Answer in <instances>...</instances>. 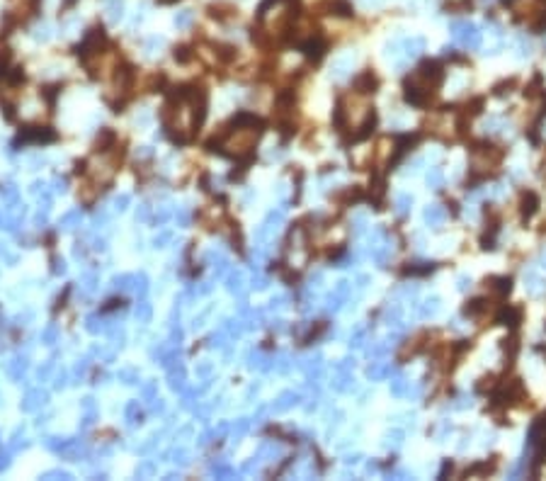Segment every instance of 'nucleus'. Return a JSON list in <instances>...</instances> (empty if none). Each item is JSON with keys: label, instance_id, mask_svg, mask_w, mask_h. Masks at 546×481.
<instances>
[{"label": "nucleus", "instance_id": "f03ea898", "mask_svg": "<svg viewBox=\"0 0 546 481\" xmlns=\"http://www.w3.org/2000/svg\"><path fill=\"white\" fill-rule=\"evenodd\" d=\"M451 34L454 39L461 41L466 49H478L481 46V32L474 22H451Z\"/></svg>", "mask_w": 546, "mask_h": 481}, {"label": "nucleus", "instance_id": "4c0bfd02", "mask_svg": "<svg viewBox=\"0 0 546 481\" xmlns=\"http://www.w3.org/2000/svg\"><path fill=\"white\" fill-rule=\"evenodd\" d=\"M534 350H536V353H541V355H544V358H546V348H544V345H536Z\"/></svg>", "mask_w": 546, "mask_h": 481}, {"label": "nucleus", "instance_id": "f8f14e48", "mask_svg": "<svg viewBox=\"0 0 546 481\" xmlns=\"http://www.w3.org/2000/svg\"><path fill=\"white\" fill-rule=\"evenodd\" d=\"M326 8L330 10V15H338V17H352V5L347 0H328Z\"/></svg>", "mask_w": 546, "mask_h": 481}, {"label": "nucleus", "instance_id": "4be33fe9", "mask_svg": "<svg viewBox=\"0 0 546 481\" xmlns=\"http://www.w3.org/2000/svg\"><path fill=\"white\" fill-rule=\"evenodd\" d=\"M427 182H430V187L439 190V187H442V170H439V168H432L430 175H427Z\"/></svg>", "mask_w": 546, "mask_h": 481}, {"label": "nucleus", "instance_id": "39448f33", "mask_svg": "<svg viewBox=\"0 0 546 481\" xmlns=\"http://www.w3.org/2000/svg\"><path fill=\"white\" fill-rule=\"evenodd\" d=\"M301 51L306 54V58L308 61H314V63H318L323 56H326V51H328V41L321 37V34H314L311 39H306L303 44L299 46Z\"/></svg>", "mask_w": 546, "mask_h": 481}, {"label": "nucleus", "instance_id": "aec40b11", "mask_svg": "<svg viewBox=\"0 0 546 481\" xmlns=\"http://www.w3.org/2000/svg\"><path fill=\"white\" fill-rule=\"evenodd\" d=\"M541 81H544V78H541V73H536V76L532 78V83L524 88V95H527V97H536V95H539V90H541Z\"/></svg>", "mask_w": 546, "mask_h": 481}, {"label": "nucleus", "instance_id": "f257e3e1", "mask_svg": "<svg viewBox=\"0 0 546 481\" xmlns=\"http://www.w3.org/2000/svg\"><path fill=\"white\" fill-rule=\"evenodd\" d=\"M442 81H444V66L439 61H435V58L423 61L415 68V73L406 78V83H413V85L423 88L425 93H432V95H437V88L442 85Z\"/></svg>", "mask_w": 546, "mask_h": 481}, {"label": "nucleus", "instance_id": "a878e982", "mask_svg": "<svg viewBox=\"0 0 546 481\" xmlns=\"http://www.w3.org/2000/svg\"><path fill=\"white\" fill-rule=\"evenodd\" d=\"M228 289H231V292H241V289H243V277L238 275V272L228 277Z\"/></svg>", "mask_w": 546, "mask_h": 481}, {"label": "nucleus", "instance_id": "0eeeda50", "mask_svg": "<svg viewBox=\"0 0 546 481\" xmlns=\"http://www.w3.org/2000/svg\"><path fill=\"white\" fill-rule=\"evenodd\" d=\"M352 85H355L357 93H362V95H371V93H376V88H379V78H376L371 71H362V73L355 78Z\"/></svg>", "mask_w": 546, "mask_h": 481}, {"label": "nucleus", "instance_id": "5701e85b", "mask_svg": "<svg viewBox=\"0 0 546 481\" xmlns=\"http://www.w3.org/2000/svg\"><path fill=\"white\" fill-rule=\"evenodd\" d=\"M423 46H425V41L420 39V37H418V39H410L408 44H406V49H408V51H406V54H408V56H415V54H420V51H423Z\"/></svg>", "mask_w": 546, "mask_h": 481}, {"label": "nucleus", "instance_id": "bb28decb", "mask_svg": "<svg viewBox=\"0 0 546 481\" xmlns=\"http://www.w3.org/2000/svg\"><path fill=\"white\" fill-rule=\"evenodd\" d=\"M136 316L141 318V321H148V318H150V304L148 302H141V304H138Z\"/></svg>", "mask_w": 546, "mask_h": 481}, {"label": "nucleus", "instance_id": "b1692460", "mask_svg": "<svg viewBox=\"0 0 546 481\" xmlns=\"http://www.w3.org/2000/svg\"><path fill=\"white\" fill-rule=\"evenodd\" d=\"M107 10H109V17H112V20H119V17H122V10H124L122 0H112L107 5Z\"/></svg>", "mask_w": 546, "mask_h": 481}, {"label": "nucleus", "instance_id": "2eb2a0df", "mask_svg": "<svg viewBox=\"0 0 546 481\" xmlns=\"http://www.w3.org/2000/svg\"><path fill=\"white\" fill-rule=\"evenodd\" d=\"M444 219H447V209H442V207H437V204L425 209V221H427L430 226H439Z\"/></svg>", "mask_w": 546, "mask_h": 481}, {"label": "nucleus", "instance_id": "393cba45", "mask_svg": "<svg viewBox=\"0 0 546 481\" xmlns=\"http://www.w3.org/2000/svg\"><path fill=\"white\" fill-rule=\"evenodd\" d=\"M396 204H398V212H401V214H406V212L410 209V204H413V197H408V194H401Z\"/></svg>", "mask_w": 546, "mask_h": 481}, {"label": "nucleus", "instance_id": "72a5a7b5", "mask_svg": "<svg viewBox=\"0 0 546 481\" xmlns=\"http://www.w3.org/2000/svg\"><path fill=\"white\" fill-rule=\"evenodd\" d=\"M56 333H58V330H56V326H51V328L46 330V333H44V340H49V343H51V340H54L56 338Z\"/></svg>", "mask_w": 546, "mask_h": 481}, {"label": "nucleus", "instance_id": "58836bf2", "mask_svg": "<svg viewBox=\"0 0 546 481\" xmlns=\"http://www.w3.org/2000/svg\"><path fill=\"white\" fill-rule=\"evenodd\" d=\"M544 267H546V250H544Z\"/></svg>", "mask_w": 546, "mask_h": 481}, {"label": "nucleus", "instance_id": "a211bd4d", "mask_svg": "<svg viewBox=\"0 0 546 481\" xmlns=\"http://www.w3.org/2000/svg\"><path fill=\"white\" fill-rule=\"evenodd\" d=\"M296 401H299V394L287 391V394H282V396H279V401L274 403V408H277V411H284V408H289V406H291V403H296Z\"/></svg>", "mask_w": 546, "mask_h": 481}, {"label": "nucleus", "instance_id": "1a4fd4ad", "mask_svg": "<svg viewBox=\"0 0 546 481\" xmlns=\"http://www.w3.org/2000/svg\"><path fill=\"white\" fill-rule=\"evenodd\" d=\"M369 187H371V190H369V202H374L376 209H381L383 197H386V182H383V178L381 175H376V178L371 180Z\"/></svg>", "mask_w": 546, "mask_h": 481}, {"label": "nucleus", "instance_id": "7ed1b4c3", "mask_svg": "<svg viewBox=\"0 0 546 481\" xmlns=\"http://www.w3.org/2000/svg\"><path fill=\"white\" fill-rule=\"evenodd\" d=\"M539 207H541V199H539V194L534 192V190H524V192L519 194V217H522V224H527V221L532 219L534 214L539 212Z\"/></svg>", "mask_w": 546, "mask_h": 481}, {"label": "nucleus", "instance_id": "cd10ccee", "mask_svg": "<svg viewBox=\"0 0 546 481\" xmlns=\"http://www.w3.org/2000/svg\"><path fill=\"white\" fill-rule=\"evenodd\" d=\"M190 22H192V13H190V10L178 13V17H175V25H178V27H187Z\"/></svg>", "mask_w": 546, "mask_h": 481}, {"label": "nucleus", "instance_id": "dca6fc26", "mask_svg": "<svg viewBox=\"0 0 546 481\" xmlns=\"http://www.w3.org/2000/svg\"><path fill=\"white\" fill-rule=\"evenodd\" d=\"M483 107H486V100H483V97H474V100H469L464 107H461V114H466V117L471 119V117L481 114V112H483Z\"/></svg>", "mask_w": 546, "mask_h": 481}, {"label": "nucleus", "instance_id": "412c9836", "mask_svg": "<svg viewBox=\"0 0 546 481\" xmlns=\"http://www.w3.org/2000/svg\"><path fill=\"white\" fill-rule=\"evenodd\" d=\"M437 309H439V299H437V297L427 299V302H425V306H423V316L425 318H427V316H435Z\"/></svg>", "mask_w": 546, "mask_h": 481}, {"label": "nucleus", "instance_id": "473e14b6", "mask_svg": "<svg viewBox=\"0 0 546 481\" xmlns=\"http://www.w3.org/2000/svg\"><path fill=\"white\" fill-rule=\"evenodd\" d=\"M153 469H155V464H153V462H146V464H141V467H138V476H143V474H150V471H153Z\"/></svg>", "mask_w": 546, "mask_h": 481}, {"label": "nucleus", "instance_id": "7c9ffc66", "mask_svg": "<svg viewBox=\"0 0 546 481\" xmlns=\"http://www.w3.org/2000/svg\"><path fill=\"white\" fill-rule=\"evenodd\" d=\"M451 469H454V462H451V459H444L442 471H439V479H447V474H451Z\"/></svg>", "mask_w": 546, "mask_h": 481}, {"label": "nucleus", "instance_id": "ddd939ff", "mask_svg": "<svg viewBox=\"0 0 546 481\" xmlns=\"http://www.w3.org/2000/svg\"><path fill=\"white\" fill-rule=\"evenodd\" d=\"M498 384H500V382H498L495 374H486V377L478 379L474 389H476V394H483V396H486V394H493V391L498 389Z\"/></svg>", "mask_w": 546, "mask_h": 481}, {"label": "nucleus", "instance_id": "9b49d317", "mask_svg": "<svg viewBox=\"0 0 546 481\" xmlns=\"http://www.w3.org/2000/svg\"><path fill=\"white\" fill-rule=\"evenodd\" d=\"M435 270H437V262H408L403 267V275L425 277V275H430V272H435Z\"/></svg>", "mask_w": 546, "mask_h": 481}, {"label": "nucleus", "instance_id": "f704fd0d", "mask_svg": "<svg viewBox=\"0 0 546 481\" xmlns=\"http://www.w3.org/2000/svg\"><path fill=\"white\" fill-rule=\"evenodd\" d=\"M143 396H146V399H153V396H155V384L146 386V389H143Z\"/></svg>", "mask_w": 546, "mask_h": 481}, {"label": "nucleus", "instance_id": "9d476101", "mask_svg": "<svg viewBox=\"0 0 546 481\" xmlns=\"http://www.w3.org/2000/svg\"><path fill=\"white\" fill-rule=\"evenodd\" d=\"M486 309H488V299H486V297H474V299H469V302L464 304L461 314L469 318H476V316H481Z\"/></svg>", "mask_w": 546, "mask_h": 481}, {"label": "nucleus", "instance_id": "c85d7f7f", "mask_svg": "<svg viewBox=\"0 0 546 481\" xmlns=\"http://www.w3.org/2000/svg\"><path fill=\"white\" fill-rule=\"evenodd\" d=\"M391 391H394L396 396H403V394H406V382H403V379H396V382H391Z\"/></svg>", "mask_w": 546, "mask_h": 481}, {"label": "nucleus", "instance_id": "6ab92c4d", "mask_svg": "<svg viewBox=\"0 0 546 481\" xmlns=\"http://www.w3.org/2000/svg\"><path fill=\"white\" fill-rule=\"evenodd\" d=\"M503 350L510 355V360H515V355L519 353V338H517V335H510V338H505V340H503Z\"/></svg>", "mask_w": 546, "mask_h": 481}, {"label": "nucleus", "instance_id": "c9c22d12", "mask_svg": "<svg viewBox=\"0 0 546 481\" xmlns=\"http://www.w3.org/2000/svg\"><path fill=\"white\" fill-rule=\"evenodd\" d=\"M114 204H117V209H124V207L129 204V197H126V194H122V197H119V199H117Z\"/></svg>", "mask_w": 546, "mask_h": 481}, {"label": "nucleus", "instance_id": "6e6552de", "mask_svg": "<svg viewBox=\"0 0 546 481\" xmlns=\"http://www.w3.org/2000/svg\"><path fill=\"white\" fill-rule=\"evenodd\" d=\"M483 285L491 289V292H495L498 297H505V294H510V292H512V277H507V275H493V277H486V282H483Z\"/></svg>", "mask_w": 546, "mask_h": 481}, {"label": "nucleus", "instance_id": "4468645a", "mask_svg": "<svg viewBox=\"0 0 546 481\" xmlns=\"http://www.w3.org/2000/svg\"><path fill=\"white\" fill-rule=\"evenodd\" d=\"M498 467V457H493V462H476L474 467L464 471V476H478V474H493Z\"/></svg>", "mask_w": 546, "mask_h": 481}, {"label": "nucleus", "instance_id": "ea45409f", "mask_svg": "<svg viewBox=\"0 0 546 481\" xmlns=\"http://www.w3.org/2000/svg\"><path fill=\"white\" fill-rule=\"evenodd\" d=\"M544 328H546V326H544Z\"/></svg>", "mask_w": 546, "mask_h": 481}, {"label": "nucleus", "instance_id": "2f4dec72", "mask_svg": "<svg viewBox=\"0 0 546 481\" xmlns=\"http://www.w3.org/2000/svg\"><path fill=\"white\" fill-rule=\"evenodd\" d=\"M78 217H81V212H70V214H66V217H63V221H61V224H63L66 229H70V224L78 219Z\"/></svg>", "mask_w": 546, "mask_h": 481}, {"label": "nucleus", "instance_id": "423d86ee", "mask_svg": "<svg viewBox=\"0 0 546 481\" xmlns=\"http://www.w3.org/2000/svg\"><path fill=\"white\" fill-rule=\"evenodd\" d=\"M495 323L507 326V328H517L519 323H522V309H519V306L503 304V306L495 311Z\"/></svg>", "mask_w": 546, "mask_h": 481}, {"label": "nucleus", "instance_id": "f3484780", "mask_svg": "<svg viewBox=\"0 0 546 481\" xmlns=\"http://www.w3.org/2000/svg\"><path fill=\"white\" fill-rule=\"evenodd\" d=\"M515 85H517V78H507V81L495 83V85H493V95H495V97H505V95H510Z\"/></svg>", "mask_w": 546, "mask_h": 481}, {"label": "nucleus", "instance_id": "c756f323", "mask_svg": "<svg viewBox=\"0 0 546 481\" xmlns=\"http://www.w3.org/2000/svg\"><path fill=\"white\" fill-rule=\"evenodd\" d=\"M175 58H178V61H190V58H192L190 49H187V46H180V49H175Z\"/></svg>", "mask_w": 546, "mask_h": 481}, {"label": "nucleus", "instance_id": "20e7f679", "mask_svg": "<svg viewBox=\"0 0 546 481\" xmlns=\"http://www.w3.org/2000/svg\"><path fill=\"white\" fill-rule=\"evenodd\" d=\"M56 139V131L49 129V126H37V129H22L20 131V139L17 144H51Z\"/></svg>", "mask_w": 546, "mask_h": 481}, {"label": "nucleus", "instance_id": "e433bc0d", "mask_svg": "<svg viewBox=\"0 0 546 481\" xmlns=\"http://www.w3.org/2000/svg\"><path fill=\"white\" fill-rule=\"evenodd\" d=\"M451 209V217H459V204L454 202V199H449V204H447Z\"/></svg>", "mask_w": 546, "mask_h": 481}]
</instances>
